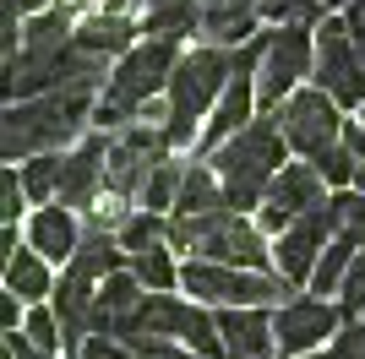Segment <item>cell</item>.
Returning a JSON list of instances; mask_svg holds the SVG:
<instances>
[{"instance_id":"obj_1","label":"cell","mask_w":365,"mask_h":359,"mask_svg":"<svg viewBox=\"0 0 365 359\" xmlns=\"http://www.w3.org/2000/svg\"><path fill=\"white\" fill-rule=\"evenodd\" d=\"M98 88H55L38 98H11L6 109V158L28 164L38 152H61L66 142L82 136V120H93Z\"/></svg>"},{"instance_id":"obj_2","label":"cell","mask_w":365,"mask_h":359,"mask_svg":"<svg viewBox=\"0 0 365 359\" xmlns=\"http://www.w3.org/2000/svg\"><path fill=\"white\" fill-rule=\"evenodd\" d=\"M175 66H180L175 38H148V44L125 49L120 66H115V71H109V82H104V98H98V109H93V125H104V131L131 125V120H137L142 109L158 98V93H169Z\"/></svg>"},{"instance_id":"obj_3","label":"cell","mask_w":365,"mask_h":359,"mask_svg":"<svg viewBox=\"0 0 365 359\" xmlns=\"http://www.w3.org/2000/svg\"><path fill=\"white\" fill-rule=\"evenodd\" d=\"M284 147H289V136H284V125H278V115H273V120H251V125L235 131L218 152H207V164L224 180L229 207H257L262 196H267L273 175L284 169Z\"/></svg>"},{"instance_id":"obj_4","label":"cell","mask_w":365,"mask_h":359,"mask_svg":"<svg viewBox=\"0 0 365 359\" xmlns=\"http://www.w3.org/2000/svg\"><path fill=\"white\" fill-rule=\"evenodd\" d=\"M229 76H235V55H229L224 44L180 55L175 76H169V120H164L169 147H185V142L197 136V125H202V115L213 109V98H224Z\"/></svg>"},{"instance_id":"obj_5","label":"cell","mask_w":365,"mask_h":359,"mask_svg":"<svg viewBox=\"0 0 365 359\" xmlns=\"http://www.w3.org/2000/svg\"><path fill=\"white\" fill-rule=\"evenodd\" d=\"M169 245L207 261H229V267H267V245H262L257 224H245L240 207H213V212H175L169 224Z\"/></svg>"},{"instance_id":"obj_6","label":"cell","mask_w":365,"mask_h":359,"mask_svg":"<svg viewBox=\"0 0 365 359\" xmlns=\"http://www.w3.org/2000/svg\"><path fill=\"white\" fill-rule=\"evenodd\" d=\"M180 283H185V294L213 299V305H284V299H294V283L284 272L273 278V272L229 267V261H207V256L185 261Z\"/></svg>"},{"instance_id":"obj_7","label":"cell","mask_w":365,"mask_h":359,"mask_svg":"<svg viewBox=\"0 0 365 359\" xmlns=\"http://www.w3.org/2000/svg\"><path fill=\"white\" fill-rule=\"evenodd\" d=\"M338 98L327 88H294L284 104H278V125L289 136V147L305 152V158H322L327 147H338L344 136V120H338Z\"/></svg>"},{"instance_id":"obj_8","label":"cell","mask_w":365,"mask_h":359,"mask_svg":"<svg viewBox=\"0 0 365 359\" xmlns=\"http://www.w3.org/2000/svg\"><path fill=\"white\" fill-rule=\"evenodd\" d=\"M131 332H164V338H180V343H191L202 359H218V354H229L224 348V332H218V321L213 316H202L197 305H185V299H175L164 288H148V299H142V311H137V321H131Z\"/></svg>"},{"instance_id":"obj_9","label":"cell","mask_w":365,"mask_h":359,"mask_svg":"<svg viewBox=\"0 0 365 359\" xmlns=\"http://www.w3.org/2000/svg\"><path fill=\"white\" fill-rule=\"evenodd\" d=\"M317 88H327L338 104H365V60L354 49L349 16H322L317 28Z\"/></svg>"},{"instance_id":"obj_10","label":"cell","mask_w":365,"mask_h":359,"mask_svg":"<svg viewBox=\"0 0 365 359\" xmlns=\"http://www.w3.org/2000/svg\"><path fill=\"white\" fill-rule=\"evenodd\" d=\"M317 71V33L311 22H284V28L267 38V55H262V76H257V98L262 104H284L294 93L300 76Z\"/></svg>"},{"instance_id":"obj_11","label":"cell","mask_w":365,"mask_h":359,"mask_svg":"<svg viewBox=\"0 0 365 359\" xmlns=\"http://www.w3.org/2000/svg\"><path fill=\"white\" fill-rule=\"evenodd\" d=\"M333 212H327V202L322 207H311V212H300L284 234H278V251H273V261H278V272L289 278V283H311V272H317V261H322V251L333 245Z\"/></svg>"},{"instance_id":"obj_12","label":"cell","mask_w":365,"mask_h":359,"mask_svg":"<svg viewBox=\"0 0 365 359\" xmlns=\"http://www.w3.org/2000/svg\"><path fill=\"white\" fill-rule=\"evenodd\" d=\"M322 185H327V175L317 169V158H311V164H284V169L273 175V185H267V196H262V224L284 234L300 212H311V207H322V202H327V196H322Z\"/></svg>"},{"instance_id":"obj_13","label":"cell","mask_w":365,"mask_h":359,"mask_svg":"<svg viewBox=\"0 0 365 359\" xmlns=\"http://www.w3.org/2000/svg\"><path fill=\"white\" fill-rule=\"evenodd\" d=\"M338 316L344 305H327V299H284L273 316V332H278V354H311L322 348V338H338Z\"/></svg>"},{"instance_id":"obj_14","label":"cell","mask_w":365,"mask_h":359,"mask_svg":"<svg viewBox=\"0 0 365 359\" xmlns=\"http://www.w3.org/2000/svg\"><path fill=\"white\" fill-rule=\"evenodd\" d=\"M104 158H109L104 136L76 142L61 158V191H55V202H66V207H93V202H98V185H104Z\"/></svg>"},{"instance_id":"obj_15","label":"cell","mask_w":365,"mask_h":359,"mask_svg":"<svg viewBox=\"0 0 365 359\" xmlns=\"http://www.w3.org/2000/svg\"><path fill=\"white\" fill-rule=\"evenodd\" d=\"M218 332H224L229 359H273L278 354V332L267 305H229L218 316Z\"/></svg>"},{"instance_id":"obj_16","label":"cell","mask_w":365,"mask_h":359,"mask_svg":"<svg viewBox=\"0 0 365 359\" xmlns=\"http://www.w3.org/2000/svg\"><path fill=\"white\" fill-rule=\"evenodd\" d=\"M55 316H61L66 348H82V338L93 332V316H98V294H93V278H82L76 267H66L61 288H55Z\"/></svg>"},{"instance_id":"obj_17","label":"cell","mask_w":365,"mask_h":359,"mask_svg":"<svg viewBox=\"0 0 365 359\" xmlns=\"http://www.w3.org/2000/svg\"><path fill=\"white\" fill-rule=\"evenodd\" d=\"M71 212L76 207H66V202H49V207L33 218V251H44L49 261H71L76 245H82V229H76Z\"/></svg>"},{"instance_id":"obj_18","label":"cell","mask_w":365,"mask_h":359,"mask_svg":"<svg viewBox=\"0 0 365 359\" xmlns=\"http://www.w3.org/2000/svg\"><path fill=\"white\" fill-rule=\"evenodd\" d=\"M71 38H76V11L66 0L38 11V16H28V28H22V49H33V55H61Z\"/></svg>"},{"instance_id":"obj_19","label":"cell","mask_w":365,"mask_h":359,"mask_svg":"<svg viewBox=\"0 0 365 359\" xmlns=\"http://www.w3.org/2000/svg\"><path fill=\"white\" fill-rule=\"evenodd\" d=\"M137 33H142V22H131V16H120V11H98L76 28V44L98 49V55H125V49H137L131 44Z\"/></svg>"},{"instance_id":"obj_20","label":"cell","mask_w":365,"mask_h":359,"mask_svg":"<svg viewBox=\"0 0 365 359\" xmlns=\"http://www.w3.org/2000/svg\"><path fill=\"white\" fill-rule=\"evenodd\" d=\"M120 261H125V245H120L115 229H93L71 256V267L82 272V278H93V283H104L109 272H120Z\"/></svg>"},{"instance_id":"obj_21","label":"cell","mask_w":365,"mask_h":359,"mask_svg":"<svg viewBox=\"0 0 365 359\" xmlns=\"http://www.w3.org/2000/svg\"><path fill=\"white\" fill-rule=\"evenodd\" d=\"M191 28H202V0H148L142 11V33L153 38H185Z\"/></svg>"},{"instance_id":"obj_22","label":"cell","mask_w":365,"mask_h":359,"mask_svg":"<svg viewBox=\"0 0 365 359\" xmlns=\"http://www.w3.org/2000/svg\"><path fill=\"white\" fill-rule=\"evenodd\" d=\"M6 288L11 294H22V299H44V294H55V283H49V256L44 251H11L6 256Z\"/></svg>"},{"instance_id":"obj_23","label":"cell","mask_w":365,"mask_h":359,"mask_svg":"<svg viewBox=\"0 0 365 359\" xmlns=\"http://www.w3.org/2000/svg\"><path fill=\"white\" fill-rule=\"evenodd\" d=\"M213 207H229L224 180L213 164H191L180 180V196H175V212H213Z\"/></svg>"},{"instance_id":"obj_24","label":"cell","mask_w":365,"mask_h":359,"mask_svg":"<svg viewBox=\"0 0 365 359\" xmlns=\"http://www.w3.org/2000/svg\"><path fill=\"white\" fill-rule=\"evenodd\" d=\"M354 256H360V245L333 234V245L322 251L317 272H311V294H338V288H344V278H349V267H354Z\"/></svg>"},{"instance_id":"obj_25","label":"cell","mask_w":365,"mask_h":359,"mask_svg":"<svg viewBox=\"0 0 365 359\" xmlns=\"http://www.w3.org/2000/svg\"><path fill=\"white\" fill-rule=\"evenodd\" d=\"M327 212H333V229L338 239H354V245H365V191L360 185H344L338 196H327Z\"/></svg>"},{"instance_id":"obj_26","label":"cell","mask_w":365,"mask_h":359,"mask_svg":"<svg viewBox=\"0 0 365 359\" xmlns=\"http://www.w3.org/2000/svg\"><path fill=\"white\" fill-rule=\"evenodd\" d=\"M131 272H137L148 288H158V294L180 283V272H175V261H169V245H164V239L148 245V251H131Z\"/></svg>"},{"instance_id":"obj_27","label":"cell","mask_w":365,"mask_h":359,"mask_svg":"<svg viewBox=\"0 0 365 359\" xmlns=\"http://www.w3.org/2000/svg\"><path fill=\"white\" fill-rule=\"evenodd\" d=\"M180 180H185V169L180 164H169V158H158L153 164V175H148V185H142V207H153V212H164V207H175V196H180Z\"/></svg>"},{"instance_id":"obj_28","label":"cell","mask_w":365,"mask_h":359,"mask_svg":"<svg viewBox=\"0 0 365 359\" xmlns=\"http://www.w3.org/2000/svg\"><path fill=\"white\" fill-rule=\"evenodd\" d=\"M115 234H120L125 256H131V251H148V245H158V239L169 234V224H164L153 207H137V212H125V224L115 229Z\"/></svg>"},{"instance_id":"obj_29","label":"cell","mask_w":365,"mask_h":359,"mask_svg":"<svg viewBox=\"0 0 365 359\" xmlns=\"http://www.w3.org/2000/svg\"><path fill=\"white\" fill-rule=\"evenodd\" d=\"M22 185H28L33 202H55V191H61V152L28 158V164H22Z\"/></svg>"},{"instance_id":"obj_30","label":"cell","mask_w":365,"mask_h":359,"mask_svg":"<svg viewBox=\"0 0 365 359\" xmlns=\"http://www.w3.org/2000/svg\"><path fill=\"white\" fill-rule=\"evenodd\" d=\"M125 343H131V354H137V359H202L191 343L164 338V332H125Z\"/></svg>"},{"instance_id":"obj_31","label":"cell","mask_w":365,"mask_h":359,"mask_svg":"<svg viewBox=\"0 0 365 359\" xmlns=\"http://www.w3.org/2000/svg\"><path fill=\"white\" fill-rule=\"evenodd\" d=\"M322 0H262V16L273 22V28H284V22H317Z\"/></svg>"},{"instance_id":"obj_32","label":"cell","mask_w":365,"mask_h":359,"mask_svg":"<svg viewBox=\"0 0 365 359\" xmlns=\"http://www.w3.org/2000/svg\"><path fill=\"white\" fill-rule=\"evenodd\" d=\"M317 169L327 175V185H338V191H344V185H354V169H360V158H354L349 147H327V152L317 158Z\"/></svg>"},{"instance_id":"obj_33","label":"cell","mask_w":365,"mask_h":359,"mask_svg":"<svg viewBox=\"0 0 365 359\" xmlns=\"http://www.w3.org/2000/svg\"><path fill=\"white\" fill-rule=\"evenodd\" d=\"M22 332H28V338H33L38 348H49V354H55V348L66 343V332H61V316H55V311H44V305H38V311L28 316V327H22Z\"/></svg>"},{"instance_id":"obj_34","label":"cell","mask_w":365,"mask_h":359,"mask_svg":"<svg viewBox=\"0 0 365 359\" xmlns=\"http://www.w3.org/2000/svg\"><path fill=\"white\" fill-rule=\"evenodd\" d=\"M338 305H344L349 321H360V316H365V256H354L349 278H344V288H338Z\"/></svg>"},{"instance_id":"obj_35","label":"cell","mask_w":365,"mask_h":359,"mask_svg":"<svg viewBox=\"0 0 365 359\" xmlns=\"http://www.w3.org/2000/svg\"><path fill=\"white\" fill-rule=\"evenodd\" d=\"M305 359H365V321H349V327L338 332L333 338V348H327V354H305Z\"/></svg>"},{"instance_id":"obj_36","label":"cell","mask_w":365,"mask_h":359,"mask_svg":"<svg viewBox=\"0 0 365 359\" xmlns=\"http://www.w3.org/2000/svg\"><path fill=\"white\" fill-rule=\"evenodd\" d=\"M76 354H82V359H137V354H131V343L115 338V332H88Z\"/></svg>"},{"instance_id":"obj_37","label":"cell","mask_w":365,"mask_h":359,"mask_svg":"<svg viewBox=\"0 0 365 359\" xmlns=\"http://www.w3.org/2000/svg\"><path fill=\"white\" fill-rule=\"evenodd\" d=\"M22 202H28V185L16 180V169H6V224H16V212H22Z\"/></svg>"},{"instance_id":"obj_38","label":"cell","mask_w":365,"mask_h":359,"mask_svg":"<svg viewBox=\"0 0 365 359\" xmlns=\"http://www.w3.org/2000/svg\"><path fill=\"white\" fill-rule=\"evenodd\" d=\"M6 348H11V359H55V354H49V348H38V343H33L28 332H22V338H16V332H11V338H6Z\"/></svg>"},{"instance_id":"obj_39","label":"cell","mask_w":365,"mask_h":359,"mask_svg":"<svg viewBox=\"0 0 365 359\" xmlns=\"http://www.w3.org/2000/svg\"><path fill=\"white\" fill-rule=\"evenodd\" d=\"M349 33H354V49H360V60H365V0H349Z\"/></svg>"},{"instance_id":"obj_40","label":"cell","mask_w":365,"mask_h":359,"mask_svg":"<svg viewBox=\"0 0 365 359\" xmlns=\"http://www.w3.org/2000/svg\"><path fill=\"white\" fill-rule=\"evenodd\" d=\"M344 147L354 158H365V120H344Z\"/></svg>"},{"instance_id":"obj_41","label":"cell","mask_w":365,"mask_h":359,"mask_svg":"<svg viewBox=\"0 0 365 359\" xmlns=\"http://www.w3.org/2000/svg\"><path fill=\"white\" fill-rule=\"evenodd\" d=\"M16 305H22V294L6 288V299H0V321H6V332H16Z\"/></svg>"},{"instance_id":"obj_42","label":"cell","mask_w":365,"mask_h":359,"mask_svg":"<svg viewBox=\"0 0 365 359\" xmlns=\"http://www.w3.org/2000/svg\"><path fill=\"white\" fill-rule=\"evenodd\" d=\"M354 185H360V191H365V158H360V169H354Z\"/></svg>"},{"instance_id":"obj_43","label":"cell","mask_w":365,"mask_h":359,"mask_svg":"<svg viewBox=\"0 0 365 359\" xmlns=\"http://www.w3.org/2000/svg\"><path fill=\"white\" fill-rule=\"evenodd\" d=\"M66 6H71V11H82V6H93V0H66Z\"/></svg>"},{"instance_id":"obj_44","label":"cell","mask_w":365,"mask_h":359,"mask_svg":"<svg viewBox=\"0 0 365 359\" xmlns=\"http://www.w3.org/2000/svg\"><path fill=\"white\" fill-rule=\"evenodd\" d=\"M360 120H365V104H360Z\"/></svg>"}]
</instances>
